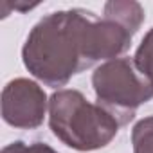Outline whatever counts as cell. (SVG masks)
I'll return each mask as SVG.
<instances>
[{
	"mask_svg": "<svg viewBox=\"0 0 153 153\" xmlns=\"http://www.w3.org/2000/svg\"><path fill=\"white\" fill-rule=\"evenodd\" d=\"M133 33L112 18L87 9H67L43 16L29 33L22 61L47 87H65L72 76L97 61L117 59L131 45Z\"/></svg>",
	"mask_w": 153,
	"mask_h": 153,
	"instance_id": "6da1fadb",
	"label": "cell"
},
{
	"mask_svg": "<svg viewBox=\"0 0 153 153\" xmlns=\"http://www.w3.org/2000/svg\"><path fill=\"white\" fill-rule=\"evenodd\" d=\"M52 133L76 151H96L108 146L121 124L103 106L90 103L79 90L63 88L49 99Z\"/></svg>",
	"mask_w": 153,
	"mask_h": 153,
	"instance_id": "7a4b0ae2",
	"label": "cell"
},
{
	"mask_svg": "<svg viewBox=\"0 0 153 153\" xmlns=\"http://www.w3.org/2000/svg\"><path fill=\"white\" fill-rule=\"evenodd\" d=\"M97 105L110 112L121 126L128 124L140 105L153 99V83L144 78L130 58L101 63L92 74Z\"/></svg>",
	"mask_w": 153,
	"mask_h": 153,
	"instance_id": "3957f363",
	"label": "cell"
},
{
	"mask_svg": "<svg viewBox=\"0 0 153 153\" xmlns=\"http://www.w3.org/2000/svg\"><path fill=\"white\" fill-rule=\"evenodd\" d=\"M47 106L43 88L27 78H16L2 90V119L13 128L34 130L42 126Z\"/></svg>",
	"mask_w": 153,
	"mask_h": 153,
	"instance_id": "277c9868",
	"label": "cell"
},
{
	"mask_svg": "<svg viewBox=\"0 0 153 153\" xmlns=\"http://www.w3.org/2000/svg\"><path fill=\"white\" fill-rule=\"evenodd\" d=\"M103 16L123 24L135 34L144 22V9L139 2H133V0H112L105 4Z\"/></svg>",
	"mask_w": 153,
	"mask_h": 153,
	"instance_id": "5b68a950",
	"label": "cell"
},
{
	"mask_svg": "<svg viewBox=\"0 0 153 153\" xmlns=\"http://www.w3.org/2000/svg\"><path fill=\"white\" fill-rule=\"evenodd\" d=\"M133 63L144 78H148L153 83V27L144 34L140 45L137 47Z\"/></svg>",
	"mask_w": 153,
	"mask_h": 153,
	"instance_id": "8992f818",
	"label": "cell"
},
{
	"mask_svg": "<svg viewBox=\"0 0 153 153\" xmlns=\"http://www.w3.org/2000/svg\"><path fill=\"white\" fill-rule=\"evenodd\" d=\"M133 153H153V115L140 119L131 130Z\"/></svg>",
	"mask_w": 153,
	"mask_h": 153,
	"instance_id": "52a82bcc",
	"label": "cell"
},
{
	"mask_svg": "<svg viewBox=\"0 0 153 153\" xmlns=\"http://www.w3.org/2000/svg\"><path fill=\"white\" fill-rule=\"evenodd\" d=\"M25 153H58L56 149H52L49 144H43V142H34V144H29L25 148Z\"/></svg>",
	"mask_w": 153,
	"mask_h": 153,
	"instance_id": "ba28073f",
	"label": "cell"
},
{
	"mask_svg": "<svg viewBox=\"0 0 153 153\" xmlns=\"http://www.w3.org/2000/svg\"><path fill=\"white\" fill-rule=\"evenodd\" d=\"M25 148H27L25 142H22V140H15V142L7 144L6 148H2V151H0V153H25Z\"/></svg>",
	"mask_w": 153,
	"mask_h": 153,
	"instance_id": "9c48e42d",
	"label": "cell"
}]
</instances>
